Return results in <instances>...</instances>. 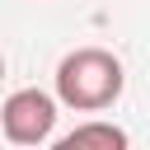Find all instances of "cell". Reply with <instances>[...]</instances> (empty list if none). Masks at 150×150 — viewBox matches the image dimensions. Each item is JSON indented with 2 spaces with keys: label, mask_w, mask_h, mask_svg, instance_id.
<instances>
[{
  "label": "cell",
  "mask_w": 150,
  "mask_h": 150,
  "mask_svg": "<svg viewBox=\"0 0 150 150\" xmlns=\"http://www.w3.org/2000/svg\"><path fill=\"white\" fill-rule=\"evenodd\" d=\"M56 103L47 89H14L0 108V131L9 145H47L56 131Z\"/></svg>",
  "instance_id": "7a4b0ae2"
},
{
  "label": "cell",
  "mask_w": 150,
  "mask_h": 150,
  "mask_svg": "<svg viewBox=\"0 0 150 150\" xmlns=\"http://www.w3.org/2000/svg\"><path fill=\"white\" fill-rule=\"evenodd\" d=\"M56 150H127V131L112 122H80L56 141Z\"/></svg>",
  "instance_id": "3957f363"
},
{
  "label": "cell",
  "mask_w": 150,
  "mask_h": 150,
  "mask_svg": "<svg viewBox=\"0 0 150 150\" xmlns=\"http://www.w3.org/2000/svg\"><path fill=\"white\" fill-rule=\"evenodd\" d=\"M122 84H127V70L103 47H75L56 66V98L66 108H75V112H103V108H112L122 98Z\"/></svg>",
  "instance_id": "6da1fadb"
}]
</instances>
